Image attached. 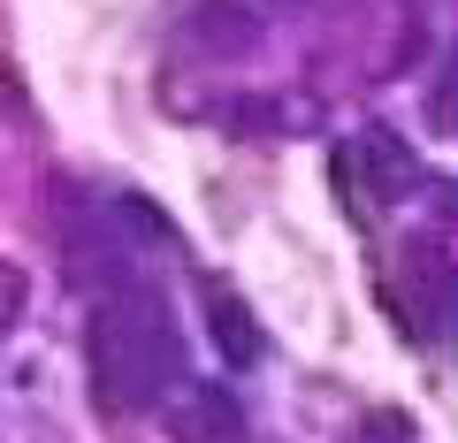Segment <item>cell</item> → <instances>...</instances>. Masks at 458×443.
<instances>
[{
    "mask_svg": "<svg viewBox=\"0 0 458 443\" xmlns=\"http://www.w3.org/2000/svg\"><path fill=\"white\" fill-rule=\"evenodd\" d=\"M199 298H207V328H214V345H222V360H229V367H252V360H260V328H252L245 298L229 291L222 276L199 283Z\"/></svg>",
    "mask_w": 458,
    "mask_h": 443,
    "instance_id": "cell-4",
    "label": "cell"
},
{
    "mask_svg": "<svg viewBox=\"0 0 458 443\" xmlns=\"http://www.w3.org/2000/svg\"><path fill=\"white\" fill-rule=\"evenodd\" d=\"M23 306H31V276H23V268L0 252V328H16V321H23Z\"/></svg>",
    "mask_w": 458,
    "mask_h": 443,
    "instance_id": "cell-7",
    "label": "cell"
},
{
    "mask_svg": "<svg viewBox=\"0 0 458 443\" xmlns=\"http://www.w3.org/2000/svg\"><path fill=\"white\" fill-rule=\"evenodd\" d=\"M352 443H420V428H412V413H397V405H375L360 428H352Z\"/></svg>",
    "mask_w": 458,
    "mask_h": 443,
    "instance_id": "cell-6",
    "label": "cell"
},
{
    "mask_svg": "<svg viewBox=\"0 0 458 443\" xmlns=\"http://www.w3.org/2000/svg\"><path fill=\"white\" fill-rule=\"evenodd\" d=\"M222 123H229V138H276L283 131V107H276V99H229Z\"/></svg>",
    "mask_w": 458,
    "mask_h": 443,
    "instance_id": "cell-5",
    "label": "cell"
},
{
    "mask_svg": "<svg viewBox=\"0 0 458 443\" xmlns=\"http://www.w3.org/2000/svg\"><path fill=\"white\" fill-rule=\"evenodd\" d=\"M352 153H360V176H367V192H375V199H412V183H420V153H412V138L367 131Z\"/></svg>",
    "mask_w": 458,
    "mask_h": 443,
    "instance_id": "cell-3",
    "label": "cell"
},
{
    "mask_svg": "<svg viewBox=\"0 0 458 443\" xmlns=\"http://www.w3.org/2000/svg\"><path fill=\"white\" fill-rule=\"evenodd\" d=\"M84 345H92V390L107 413H153L183 382V352H176L161 291H138V283L131 291H107Z\"/></svg>",
    "mask_w": 458,
    "mask_h": 443,
    "instance_id": "cell-1",
    "label": "cell"
},
{
    "mask_svg": "<svg viewBox=\"0 0 458 443\" xmlns=\"http://www.w3.org/2000/svg\"><path fill=\"white\" fill-rule=\"evenodd\" d=\"M168 421H176V443H245V413L229 405L222 382L183 375L176 390H168Z\"/></svg>",
    "mask_w": 458,
    "mask_h": 443,
    "instance_id": "cell-2",
    "label": "cell"
}]
</instances>
